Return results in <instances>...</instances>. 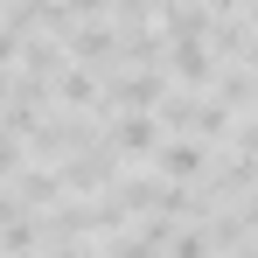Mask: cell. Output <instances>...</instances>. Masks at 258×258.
I'll list each match as a JSON object with an SVG mask.
<instances>
[{"label":"cell","instance_id":"6da1fadb","mask_svg":"<svg viewBox=\"0 0 258 258\" xmlns=\"http://www.w3.org/2000/svg\"><path fill=\"white\" fill-rule=\"evenodd\" d=\"M154 168H161V181H196V174H203V147H196V140H168V147L154 154Z\"/></svg>","mask_w":258,"mask_h":258},{"label":"cell","instance_id":"7a4b0ae2","mask_svg":"<svg viewBox=\"0 0 258 258\" xmlns=\"http://www.w3.org/2000/svg\"><path fill=\"white\" fill-rule=\"evenodd\" d=\"M112 140H119L126 154H161V147H168V140L154 133V119H147V112H133V119H119V133H112Z\"/></svg>","mask_w":258,"mask_h":258},{"label":"cell","instance_id":"3957f363","mask_svg":"<svg viewBox=\"0 0 258 258\" xmlns=\"http://www.w3.org/2000/svg\"><path fill=\"white\" fill-rule=\"evenodd\" d=\"M168 63H174V77H188V84H203V77H210L203 42H174V49H168Z\"/></svg>","mask_w":258,"mask_h":258},{"label":"cell","instance_id":"277c9868","mask_svg":"<svg viewBox=\"0 0 258 258\" xmlns=\"http://www.w3.org/2000/svg\"><path fill=\"white\" fill-rule=\"evenodd\" d=\"M216 251V230H181L174 237V258H210Z\"/></svg>","mask_w":258,"mask_h":258},{"label":"cell","instance_id":"5b68a950","mask_svg":"<svg viewBox=\"0 0 258 258\" xmlns=\"http://www.w3.org/2000/svg\"><path fill=\"white\" fill-rule=\"evenodd\" d=\"M244 223H251V230H258V196H251V203H244Z\"/></svg>","mask_w":258,"mask_h":258},{"label":"cell","instance_id":"8992f818","mask_svg":"<svg viewBox=\"0 0 258 258\" xmlns=\"http://www.w3.org/2000/svg\"><path fill=\"white\" fill-rule=\"evenodd\" d=\"M251 14H258V0H251Z\"/></svg>","mask_w":258,"mask_h":258}]
</instances>
